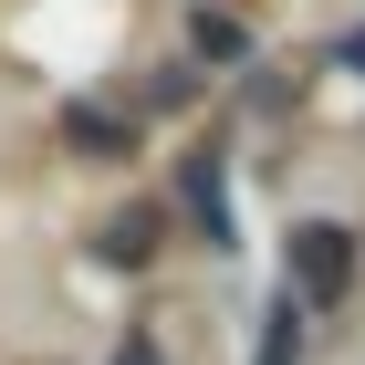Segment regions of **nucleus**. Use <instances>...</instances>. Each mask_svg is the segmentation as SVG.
I'll use <instances>...</instances> for the list:
<instances>
[{"label": "nucleus", "instance_id": "obj_1", "mask_svg": "<svg viewBox=\"0 0 365 365\" xmlns=\"http://www.w3.org/2000/svg\"><path fill=\"white\" fill-rule=\"evenodd\" d=\"M282 292H292L303 313L344 303V292H355V230H334V220H292V240H282Z\"/></svg>", "mask_w": 365, "mask_h": 365}, {"label": "nucleus", "instance_id": "obj_2", "mask_svg": "<svg viewBox=\"0 0 365 365\" xmlns=\"http://www.w3.org/2000/svg\"><path fill=\"white\" fill-rule=\"evenodd\" d=\"M188 209H198V230H209V251H240V220H230V157H220V146L188 157Z\"/></svg>", "mask_w": 365, "mask_h": 365}, {"label": "nucleus", "instance_id": "obj_3", "mask_svg": "<svg viewBox=\"0 0 365 365\" xmlns=\"http://www.w3.org/2000/svg\"><path fill=\"white\" fill-rule=\"evenodd\" d=\"M63 146L73 157H136V125L105 115V105H63Z\"/></svg>", "mask_w": 365, "mask_h": 365}, {"label": "nucleus", "instance_id": "obj_4", "mask_svg": "<svg viewBox=\"0 0 365 365\" xmlns=\"http://www.w3.org/2000/svg\"><path fill=\"white\" fill-rule=\"evenodd\" d=\"M251 365H303V303H292V292H272V313H261V344H251Z\"/></svg>", "mask_w": 365, "mask_h": 365}, {"label": "nucleus", "instance_id": "obj_5", "mask_svg": "<svg viewBox=\"0 0 365 365\" xmlns=\"http://www.w3.org/2000/svg\"><path fill=\"white\" fill-rule=\"evenodd\" d=\"M94 251H105V261H125V272H136V261L157 251V209H125V220H105V240H94Z\"/></svg>", "mask_w": 365, "mask_h": 365}, {"label": "nucleus", "instance_id": "obj_6", "mask_svg": "<svg viewBox=\"0 0 365 365\" xmlns=\"http://www.w3.org/2000/svg\"><path fill=\"white\" fill-rule=\"evenodd\" d=\"M198 53H209V63H240V53H251V31L230 21V11H198Z\"/></svg>", "mask_w": 365, "mask_h": 365}, {"label": "nucleus", "instance_id": "obj_7", "mask_svg": "<svg viewBox=\"0 0 365 365\" xmlns=\"http://www.w3.org/2000/svg\"><path fill=\"white\" fill-rule=\"evenodd\" d=\"M115 365H168V355H157V334H146V324H136V334L115 344Z\"/></svg>", "mask_w": 365, "mask_h": 365}, {"label": "nucleus", "instance_id": "obj_8", "mask_svg": "<svg viewBox=\"0 0 365 365\" xmlns=\"http://www.w3.org/2000/svg\"><path fill=\"white\" fill-rule=\"evenodd\" d=\"M334 63H344V73H365V31H355V42H344V53H334Z\"/></svg>", "mask_w": 365, "mask_h": 365}]
</instances>
